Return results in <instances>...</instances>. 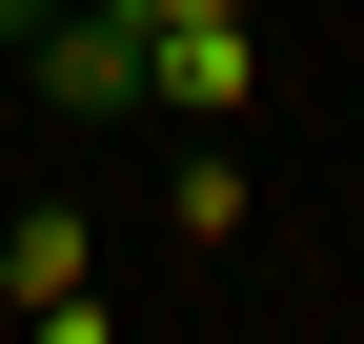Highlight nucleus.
I'll use <instances>...</instances> for the list:
<instances>
[{
    "instance_id": "obj_1",
    "label": "nucleus",
    "mask_w": 364,
    "mask_h": 344,
    "mask_svg": "<svg viewBox=\"0 0 364 344\" xmlns=\"http://www.w3.org/2000/svg\"><path fill=\"white\" fill-rule=\"evenodd\" d=\"M41 102H81V122H142V0H41Z\"/></svg>"
},
{
    "instance_id": "obj_2",
    "label": "nucleus",
    "mask_w": 364,
    "mask_h": 344,
    "mask_svg": "<svg viewBox=\"0 0 364 344\" xmlns=\"http://www.w3.org/2000/svg\"><path fill=\"white\" fill-rule=\"evenodd\" d=\"M243 102H263L243 0H223V21H142V122H243Z\"/></svg>"
},
{
    "instance_id": "obj_3",
    "label": "nucleus",
    "mask_w": 364,
    "mask_h": 344,
    "mask_svg": "<svg viewBox=\"0 0 364 344\" xmlns=\"http://www.w3.org/2000/svg\"><path fill=\"white\" fill-rule=\"evenodd\" d=\"M0 304L61 324V344H102V284H81V223H61V203H21V223H0Z\"/></svg>"
},
{
    "instance_id": "obj_4",
    "label": "nucleus",
    "mask_w": 364,
    "mask_h": 344,
    "mask_svg": "<svg viewBox=\"0 0 364 344\" xmlns=\"http://www.w3.org/2000/svg\"><path fill=\"white\" fill-rule=\"evenodd\" d=\"M21 41H41V0H0V61H21Z\"/></svg>"
},
{
    "instance_id": "obj_5",
    "label": "nucleus",
    "mask_w": 364,
    "mask_h": 344,
    "mask_svg": "<svg viewBox=\"0 0 364 344\" xmlns=\"http://www.w3.org/2000/svg\"><path fill=\"white\" fill-rule=\"evenodd\" d=\"M142 21H223V0H142Z\"/></svg>"
}]
</instances>
